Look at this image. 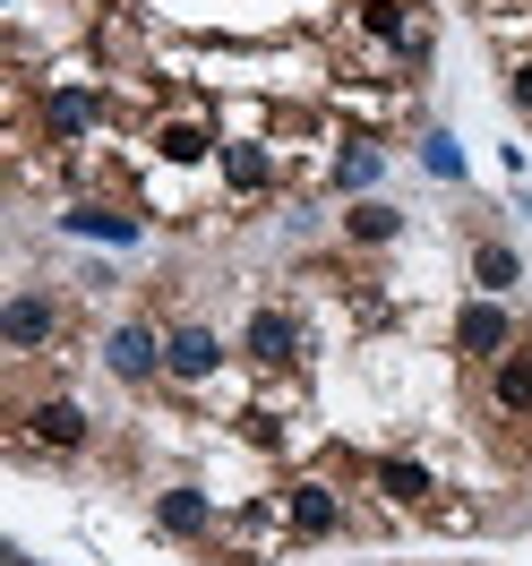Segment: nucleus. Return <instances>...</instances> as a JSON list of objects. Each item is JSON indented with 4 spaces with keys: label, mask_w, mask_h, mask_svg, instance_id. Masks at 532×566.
I'll return each instance as SVG.
<instances>
[{
    "label": "nucleus",
    "mask_w": 532,
    "mask_h": 566,
    "mask_svg": "<svg viewBox=\"0 0 532 566\" xmlns=\"http://www.w3.org/2000/svg\"><path fill=\"white\" fill-rule=\"evenodd\" d=\"M395 223H404L395 207H353V214H344V232H353V241H395Z\"/></svg>",
    "instance_id": "obj_14"
},
{
    "label": "nucleus",
    "mask_w": 532,
    "mask_h": 566,
    "mask_svg": "<svg viewBox=\"0 0 532 566\" xmlns=\"http://www.w3.org/2000/svg\"><path fill=\"white\" fill-rule=\"evenodd\" d=\"M164 155H173V164H198V155H207V129H164Z\"/></svg>",
    "instance_id": "obj_18"
},
{
    "label": "nucleus",
    "mask_w": 532,
    "mask_h": 566,
    "mask_svg": "<svg viewBox=\"0 0 532 566\" xmlns=\"http://www.w3.org/2000/svg\"><path fill=\"white\" fill-rule=\"evenodd\" d=\"M86 120H95V95H86V86H61V95H52V129L70 138V129H86Z\"/></svg>",
    "instance_id": "obj_13"
},
{
    "label": "nucleus",
    "mask_w": 532,
    "mask_h": 566,
    "mask_svg": "<svg viewBox=\"0 0 532 566\" xmlns=\"http://www.w3.org/2000/svg\"><path fill=\"white\" fill-rule=\"evenodd\" d=\"M498 403L532 412V353H498Z\"/></svg>",
    "instance_id": "obj_9"
},
{
    "label": "nucleus",
    "mask_w": 532,
    "mask_h": 566,
    "mask_svg": "<svg viewBox=\"0 0 532 566\" xmlns=\"http://www.w3.org/2000/svg\"><path fill=\"white\" fill-rule=\"evenodd\" d=\"M361 27H369V35H387V43H404V52H421V35L404 27V9H395V0H369V9H361Z\"/></svg>",
    "instance_id": "obj_11"
},
{
    "label": "nucleus",
    "mask_w": 532,
    "mask_h": 566,
    "mask_svg": "<svg viewBox=\"0 0 532 566\" xmlns=\"http://www.w3.org/2000/svg\"><path fill=\"white\" fill-rule=\"evenodd\" d=\"M292 353H301V326H292L284 310H258V318H249V360H267V369H284Z\"/></svg>",
    "instance_id": "obj_3"
},
{
    "label": "nucleus",
    "mask_w": 532,
    "mask_h": 566,
    "mask_svg": "<svg viewBox=\"0 0 532 566\" xmlns=\"http://www.w3.org/2000/svg\"><path fill=\"white\" fill-rule=\"evenodd\" d=\"M507 344H515V326H507V310H498V301H472V310L456 318V353H472V360H498Z\"/></svg>",
    "instance_id": "obj_1"
},
{
    "label": "nucleus",
    "mask_w": 532,
    "mask_h": 566,
    "mask_svg": "<svg viewBox=\"0 0 532 566\" xmlns=\"http://www.w3.org/2000/svg\"><path fill=\"white\" fill-rule=\"evenodd\" d=\"M0 335H9L18 353H35L43 335H52V301H43V292H18V301L0 310Z\"/></svg>",
    "instance_id": "obj_6"
},
{
    "label": "nucleus",
    "mask_w": 532,
    "mask_h": 566,
    "mask_svg": "<svg viewBox=\"0 0 532 566\" xmlns=\"http://www.w3.org/2000/svg\"><path fill=\"white\" fill-rule=\"evenodd\" d=\"M223 172H232V189H267V180H275V164H267L258 146H223Z\"/></svg>",
    "instance_id": "obj_12"
},
{
    "label": "nucleus",
    "mask_w": 532,
    "mask_h": 566,
    "mask_svg": "<svg viewBox=\"0 0 532 566\" xmlns=\"http://www.w3.org/2000/svg\"><path fill=\"white\" fill-rule=\"evenodd\" d=\"M335 180H344V189H369V180H378V146H353V155L335 164Z\"/></svg>",
    "instance_id": "obj_17"
},
{
    "label": "nucleus",
    "mask_w": 532,
    "mask_h": 566,
    "mask_svg": "<svg viewBox=\"0 0 532 566\" xmlns=\"http://www.w3.org/2000/svg\"><path fill=\"white\" fill-rule=\"evenodd\" d=\"M35 447H86V403H70V395H52V403H35Z\"/></svg>",
    "instance_id": "obj_5"
},
{
    "label": "nucleus",
    "mask_w": 532,
    "mask_h": 566,
    "mask_svg": "<svg viewBox=\"0 0 532 566\" xmlns=\"http://www.w3.org/2000/svg\"><path fill=\"white\" fill-rule=\"evenodd\" d=\"M378 490H387L395 506H413V497H429V472H421V463H404V455H387V463H378Z\"/></svg>",
    "instance_id": "obj_10"
},
{
    "label": "nucleus",
    "mask_w": 532,
    "mask_h": 566,
    "mask_svg": "<svg viewBox=\"0 0 532 566\" xmlns=\"http://www.w3.org/2000/svg\"><path fill=\"white\" fill-rule=\"evenodd\" d=\"M515 275H524V258H515L507 241H481V249H472V283H481V292H507Z\"/></svg>",
    "instance_id": "obj_7"
},
{
    "label": "nucleus",
    "mask_w": 532,
    "mask_h": 566,
    "mask_svg": "<svg viewBox=\"0 0 532 566\" xmlns=\"http://www.w3.org/2000/svg\"><path fill=\"white\" fill-rule=\"evenodd\" d=\"M0 558H9V566H35V558H27V549H0Z\"/></svg>",
    "instance_id": "obj_21"
},
{
    "label": "nucleus",
    "mask_w": 532,
    "mask_h": 566,
    "mask_svg": "<svg viewBox=\"0 0 532 566\" xmlns=\"http://www.w3.org/2000/svg\"><path fill=\"white\" fill-rule=\"evenodd\" d=\"M155 524H164V532H180V541H189V532H207V497H198V490H164Z\"/></svg>",
    "instance_id": "obj_8"
},
{
    "label": "nucleus",
    "mask_w": 532,
    "mask_h": 566,
    "mask_svg": "<svg viewBox=\"0 0 532 566\" xmlns=\"http://www.w3.org/2000/svg\"><path fill=\"white\" fill-rule=\"evenodd\" d=\"M507 95H515V112H532V61L515 70V86H507Z\"/></svg>",
    "instance_id": "obj_20"
},
{
    "label": "nucleus",
    "mask_w": 532,
    "mask_h": 566,
    "mask_svg": "<svg viewBox=\"0 0 532 566\" xmlns=\"http://www.w3.org/2000/svg\"><path fill=\"white\" fill-rule=\"evenodd\" d=\"M104 360H112V378H129V387H138V378H155V369H164V344H155L146 326H121V335L104 344Z\"/></svg>",
    "instance_id": "obj_2"
},
{
    "label": "nucleus",
    "mask_w": 532,
    "mask_h": 566,
    "mask_svg": "<svg viewBox=\"0 0 532 566\" xmlns=\"http://www.w3.org/2000/svg\"><path fill=\"white\" fill-rule=\"evenodd\" d=\"M215 360H223V344H215L207 326H180L173 344H164V369H173V378H215Z\"/></svg>",
    "instance_id": "obj_4"
},
{
    "label": "nucleus",
    "mask_w": 532,
    "mask_h": 566,
    "mask_svg": "<svg viewBox=\"0 0 532 566\" xmlns=\"http://www.w3.org/2000/svg\"><path fill=\"white\" fill-rule=\"evenodd\" d=\"M70 232H95V241H138V223H121V214H104V207H77Z\"/></svg>",
    "instance_id": "obj_16"
},
{
    "label": "nucleus",
    "mask_w": 532,
    "mask_h": 566,
    "mask_svg": "<svg viewBox=\"0 0 532 566\" xmlns=\"http://www.w3.org/2000/svg\"><path fill=\"white\" fill-rule=\"evenodd\" d=\"M292 524L301 532H335V497L326 490H292Z\"/></svg>",
    "instance_id": "obj_15"
},
{
    "label": "nucleus",
    "mask_w": 532,
    "mask_h": 566,
    "mask_svg": "<svg viewBox=\"0 0 532 566\" xmlns=\"http://www.w3.org/2000/svg\"><path fill=\"white\" fill-rule=\"evenodd\" d=\"M421 155H429V172H438V180H456V172H463V146H456V138H429Z\"/></svg>",
    "instance_id": "obj_19"
}]
</instances>
